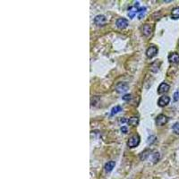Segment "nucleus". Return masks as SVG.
<instances>
[{
	"instance_id": "f257e3e1",
	"label": "nucleus",
	"mask_w": 179,
	"mask_h": 179,
	"mask_svg": "<svg viewBox=\"0 0 179 179\" xmlns=\"http://www.w3.org/2000/svg\"><path fill=\"white\" fill-rule=\"evenodd\" d=\"M139 143H140V136L138 134H134L133 136H131L127 142V145L130 148H134L139 145Z\"/></svg>"
},
{
	"instance_id": "f03ea898",
	"label": "nucleus",
	"mask_w": 179,
	"mask_h": 179,
	"mask_svg": "<svg viewBox=\"0 0 179 179\" xmlns=\"http://www.w3.org/2000/svg\"><path fill=\"white\" fill-rule=\"evenodd\" d=\"M94 22L98 26H104L106 22H107V18H106L104 15H101V14L97 15L94 18Z\"/></svg>"
},
{
	"instance_id": "7ed1b4c3",
	"label": "nucleus",
	"mask_w": 179,
	"mask_h": 179,
	"mask_svg": "<svg viewBox=\"0 0 179 179\" xmlns=\"http://www.w3.org/2000/svg\"><path fill=\"white\" fill-rule=\"evenodd\" d=\"M158 53V48L155 46H151L147 50H146V56L148 58H154Z\"/></svg>"
},
{
	"instance_id": "20e7f679",
	"label": "nucleus",
	"mask_w": 179,
	"mask_h": 179,
	"mask_svg": "<svg viewBox=\"0 0 179 179\" xmlns=\"http://www.w3.org/2000/svg\"><path fill=\"white\" fill-rule=\"evenodd\" d=\"M168 121V118L167 117H166L165 115H162V114H160V115H159L156 118V125H164L165 124L167 123Z\"/></svg>"
},
{
	"instance_id": "39448f33",
	"label": "nucleus",
	"mask_w": 179,
	"mask_h": 179,
	"mask_svg": "<svg viewBox=\"0 0 179 179\" xmlns=\"http://www.w3.org/2000/svg\"><path fill=\"white\" fill-rule=\"evenodd\" d=\"M129 86L126 83H119L117 86H116V91L118 93H122V92H125L128 90Z\"/></svg>"
},
{
	"instance_id": "423d86ee",
	"label": "nucleus",
	"mask_w": 179,
	"mask_h": 179,
	"mask_svg": "<svg viewBox=\"0 0 179 179\" xmlns=\"http://www.w3.org/2000/svg\"><path fill=\"white\" fill-rule=\"evenodd\" d=\"M138 6H139V2H136L135 3V5H134V6H133V7H130L129 8V12H128V15H129V17L130 18H134V15L138 13Z\"/></svg>"
},
{
	"instance_id": "0eeeda50",
	"label": "nucleus",
	"mask_w": 179,
	"mask_h": 179,
	"mask_svg": "<svg viewBox=\"0 0 179 179\" xmlns=\"http://www.w3.org/2000/svg\"><path fill=\"white\" fill-rule=\"evenodd\" d=\"M117 26L119 29H125L128 26V21L125 18H119L117 21Z\"/></svg>"
},
{
	"instance_id": "6e6552de",
	"label": "nucleus",
	"mask_w": 179,
	"mask_h": 179,
	"mask_svg": "<svg viewBox=\"0 0 179 179\" xmlns=\"http://www.w3.org/2000/svg\"><path fill=\"white\" fill-rule=\"evenodd\" d=\"M170 101V98L167 97V96H162L159 98V100L158 101V105L159 106V107H165V106H167Z\"/></svg>"
},
{
	"instance_id": "1a4fd4ad",
	"label": "nucleus",
	"mask_w": 179,
	"mask_h": 179,
	"mask_svg": "<svg viewBox=\"0 0 179 179\" xmlns=\"http://www.w3.org/2000/svg\"><path fill=\"white\" fill-rule=\"evenodd\" d=\"M142 32L144 36H150L152 32V27L150 24H144L142 27Z\"/></svg>"
},
{
	"instance_id": "9d476101",
	"label": "nucleus",
	"mask_w": 179,
	"mask_h": 179,
	"mask_svg": "<svg viewBox=\"0 0 179 179\" xmlns=\"http://www.w3.org/2000/svg\"><path fill=\"white\" fill-rule=\"evenodd\" d=\"M169 85L166 83H162L159 86V89H158V93L159 94H163V93H166L169 91Z\"/></svg>"
},
{
	"instance_id": "9b49d317",
	"label": "nucleus",
	"mask_w": 179,
	"mask_h": 179,
	"mask_svg": "<svg viewBox=\"0 0 179 179\" xmlns=\"http://www.w3.org/2000/svg\"><path fill=\"white\" fill-rule=\"evenodd\" d=\"M168 61L172 64H179V54L174 52L168 56Z\"/></svg>"
},
{
	"instance_id": "f8f14e48",
	"label": "nucleus",
	"mask_w": 179,
	"mask_h": 179,
	"mask_svg": "<svg viewBox=\"0 0 179 179\" xmlns=\"http://www.w3.org/2000/svg\"><path fill=\"white\" fill-rule=\"evenodd\" d=\"M116 166V162L115 161H108V163H106L104 168H105V171L106 172H110L113 170V168L115 167Z\"/></svg>"
},
{
	"instance_id": "ddd939ff",
	"label": "nucleus",
	"mask_w": 179,
	"mask_h": 179,
	"mask_svg": "<svg viewBox=\"0 0 179 179\" xmlns=\"http://www.w3.org/2000/svg\"><path fill=\"white\" fill-rule=\"evenodd\" d=\"M159 66H160V62L159 60L154 61L151 64V71L153 72V73H157L159 71Z\"/></svg>"
},
{
	"instance_id": "4468645a",
	"label": "nucleus",
	"mask_w": 179,
	"mask_h": 179,
	"mask_svg": "<svg viewBox=\"0 0 179 179\" xmlns=\"http://www.w3.org/2000/svg\"><path fill=\"white\" fill-rule=\"evenodd\" d=\"M127 123L132 126H136V125H138V124H139V118H138L137 117H132L131 118H129Z\"/></svg>"
},
{
	"instance_id": "2eb2a0df",
	"label": "nucleus",
	"mask_w": 179,
	"mask_h": 179,
	"mask_svg": "<svg viewBox=\"0 0 179 179\" xmlns=\"http://www.w3.org/2000/svg\"><path fill=\"white\" fill-rule=\"evenodd\" d=\"M171 17L173 19H178L179 18V6L175 7L171 12Z\"/></svg>"
},
{
	"instance_id": "dca6fc26",
	"label": "nucleus",
	"mask_w": 179,
	"mask_h": 179,
	"mask_svg": "<svg viewBox=\"0 0 179 179\" xmlns=\"http://www.w3.org/2000/svg\"><path fill=\"white\" fill-rule=\"evenodd\" d=\"M122 111V108L120 107V106H116L115 108H113L112 110H111V115H116V114H117L118 112Z\"/></svg>"
},
{
	"instance_id": "f3484780",
	"label": "nucleus",
	"mask_w": 179,
	"mask_h": 179,
	"mask_svg": "<svg viewBox=\"0 0 179 179\" xmlns=\"http://www.w3.org/2000/svg\"><path fill=\"white\" fill-rule=\"evenodd\" d=\"M145 12H146V7H142L138 10V13H139V19L142 18V16L145 14Z\"/></svg>"
},
{
	"instance_id": "a211bd4d",
	"label": "nucleus",
	"mask_w": 179,
	"mask_h": 179,
	"mask_svg": "<svg viewBox=\"0 0 179 179\" xmlns=\"http://www.w3.org/2000/svg\"><path fill=\"white\" fill-rule=\"evenodd\" d=\"M173 132L176 134H179V123H176L174 125H173Z\"/></svg>"
},
{
	"instance_id": "6ab92c4d",
	"label": "nucleus",
	"mask_w": 179,
	"mask_h": 179,
	"mask_svg": "<svg viewBox=\"0 0 179 179\" xmlns=\"http://www.w3.org/2000/svg\"><path fill=\"white\" fill-rule=\"evenodd\" d=\"M152 157H153V159H152L153 162H154V163H156V162L159 159V152H155L154 154H152Z\"/></svg>"
},
{
	"instance_id": "aec40b11",
	"label": "nucleus",
	"mask_w": 179,
	"mask_h": 179,
	"mask_svg": "<svg viewBox=\"0 0 179 179\" xmlns=\"http://www.w3.org/2000/svg\"><path fill=\"white\" fill-rule=\"evenodd\" d=\"M132 99V95L131 94H126L123 97V100H131Z\"/></svg>"
},
{
	"instance_id": "412c9836",
	"label": "nucleus",
	"mask_w": 179,
	"mask_h": 179,
	"mask_svg": "<svg viewBox=\"0 0 179 179\" xmlns=\"http://www.w3.org/2000/svg\"><path fill=\"white\" fill-rule=\"evenodd\" d=\"M179 100V92H176L175 94H174V100L175 101H177Z\"/></svg>"
},
{
	"instance_id": "4be33fe9",
	"label": "nucleus",
	"mask_w": 179,
	"mask_h": 179,
	"mask_svg": "<svg viewBox=\"0 0 179 179\" xmlns=\"http://www.w3.org/2000/svg\"><path fill=\"white\" fill-rule=\"evenodd\" d=\"M121 131H122V133H127V128H126V126H122V128H121Z\"/></svg>"
}]
</instances>
